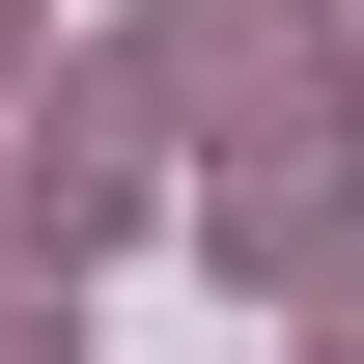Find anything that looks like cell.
Returning <instances> with one entry per match:
<instances>
[{"mask_svg": "<svg viewBox=\"0 0 364 364\" xmlns=\"http://www.w3.org/2000/svg\"><path fill=\"white\" fill-rule=\"evenodd\" d=\"M140 112H196V140H336V0H140Z\"/></svg>", "mask_w": 364, "mask_h": 364, "instance_id": "1", "label": "cell"}, {"mask_svg": "<svg viewBox=\"0 0 364 364\" xmlns=\"http://www.w3.org/2000/svg\"><path fill=\"white\" fill-rule=\"evenodd\" d=\"M336 225H364L336 140H196V252L225 280H336Z\"/></svg>", "mask_w": 364, "mask_h": 364, "instance_id": "2", "label": "cell"}, {"mask_svg": "<svg viewBox=\"0 0 364 364\" xmlns=\"http://www.w3.org/2000/svg\"><path fill=\"white\" fill-rule=\"evenodd\" d=\"M0 225H28L56 280H85V252L140 225V112H112V85H85V112H28V168H0Z\"/></svg>", "mask_w": 364, "mask_h": 364, "instance_id": "3", "label": "cell"}, {"mask_svg": "<svg viewBox=\"0 0 364 364\" xmlns=\"http://www.w3.org/2000/svg\"><path fill=\"white\" fill-rule=\"evenodd\" d=\"M0 364H85V309H56V252H0Z\"/></svg>", "mask_w": 364, "mask_h": 364, "instance_id": "4", "label": "cell"}, {"mask_svg": "<svg viewBox=\"0 0 364 364\" xmlns=\"http://www.w3.org/2000/svg\"><path fill=\"white\" fill-rule=\"evenodd\" d=\"M0 112H56V85H28V28H0Z\"/></svg>", "mask_w": 364, "mask_h": 364, "instance_id": "5", "label": "cell"}, {"mask_svg": "<svg viewBox=\"0 0 364 364\" xmlns=\"http://www.w3.org/2000/svg\"><path fill=\"white\" fill-rule=\"evenodd\" d=\"M309 364H364V280H336V336H309Z\"/></svg>", "mask_w": 364, "mask_h": 364, "instance_id": "6", "label": "cell"}]
</instances>
